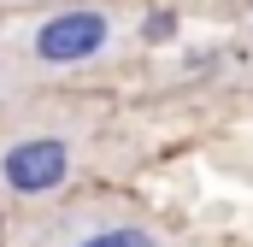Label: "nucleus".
Listing matches in <instances>:
<instances>
[{
    "instance_id": "nucleus-3",
    "label": "nucleus",
    "mask_w": 253,
    "mask_h": 247,
    "mask_svg": "<svg viewBox=\"0 0 253 247\" xmlns=\"http://www.w3.org/2000/svg\"><path fill=\"white\" fill-rule=\"evenodd\" d=\"M77 247H159L141 224H112V230H94V236H83Z\"/></svg>"
},
{
    "instance_id": "nucleus-2",
    "label": "nucleus",
    "mask_w": 253,
    "mask_h": 247,
    "mask_svg": "<svg viewBox=\"0 0 253 247\" xmlns=\"http://www.w3.org/2000/svg\"><path fill=\"white\" fill-rule=\"evenodd\" d=\"M65 171H71V147L59 135H24L0 159V177L12 194H47V188L65 183Z\"/></svg>"
},
{
    "instance_id": "nucleus-1",
    "label": "nucleus",
    "mask_w": 253,
    "mask_h": 247,
    "mask_svg": "<svg viewBox=\"0 0 253 247\" xmlns=\"http://www.w3.org/2000/svg\"><path fill=\"white\" fill-rule=\"evenodd\" d=\"M112 36H118V18L106 6H59V12H42L30 24L24 47L42 65H88L112 47Z\"/></svg>"
}]
</instances>
